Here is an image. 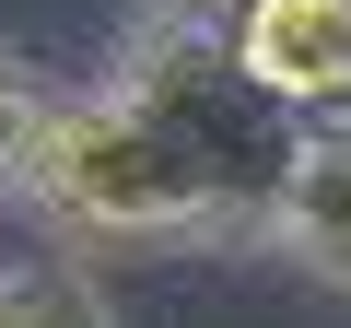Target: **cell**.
<instances>
[{"label":"cell","mask_w":351,"mask_h":328,"mask_svg":"<svg viewBox=\"0 0 351 328\" xmlns=\"http://www.w3.org/2000/svg\"><path fill=\"white\" fill-rule=\"evenodd\" d=\"M258 235L293 270H316V281L351 293V117L339 129H304V152H293V176H281V200H269Z\"/></svg>","instance_id":"3957f363"},{"label":"cell","mask_w":351,"mask_h":328,"mask_svg":"<svg viewBox=\"0 0 351 328\" xmlns=\"http://www.w3.org/2000/svg\"><path fill=\"white\" fill-rule=\"evenodd\" d=\"M24 117H36V82L0 59V176H12V141H24Z\"/></svg>","instance_id":"5b68a950"},{"label":"cell","mask_w":351,"mask_h":328,"mask_svg":"<svg viewBox=\"0 0 351 328\" xmlns=\"http://www.w3.org/2000/svg\"><path fill=\"white\" fill-rule=\"evenodd\" d=\"M223 59L304 129L351 117V0H246L223 24Z\"/></svg>","instance_id":"7a4b0ae2"},{"label":"cell","mask_w":351,"mask_h":328,"mask_svg":"<svg viewBox=\"0 0 351 328\" xmlns=\"http://www.w3.org/2000/svg\"><path fill=\"white\" fill-rule=\"evenodd\" d=\"M304 152V117H281L223 36L152 24L94 94H36L12 176L36 223L82 246H152V235H258Z\"/></svg>","instance_id":"6da1fadb"},{"label":"cell","mask_w":351,"mask_h":328,"mask_svg":"<svg viewBox=\"0 0 351 328\" xmlns=\"http://www.w3.org/2000/svg\"><path fill=\"white\" fill-rule=\"evenodd\" d=\"M0 328H117V305L71 258H0Z\"/></svg>","instance_id":"277c9868"},{"label":"cell","mask_w":351,"mask_h":328,"mask_svg":"<svg viewBox=\"0 0 351 328\" xmlns=\"http://www.w3.org/2000/svg\"><path fill=\"white\" fill-rule=\"evenodd\" d=\"M246 0H152V24H188V36H223Z\"/></svg>","instance_id":"8992f818"}]
</instances>
